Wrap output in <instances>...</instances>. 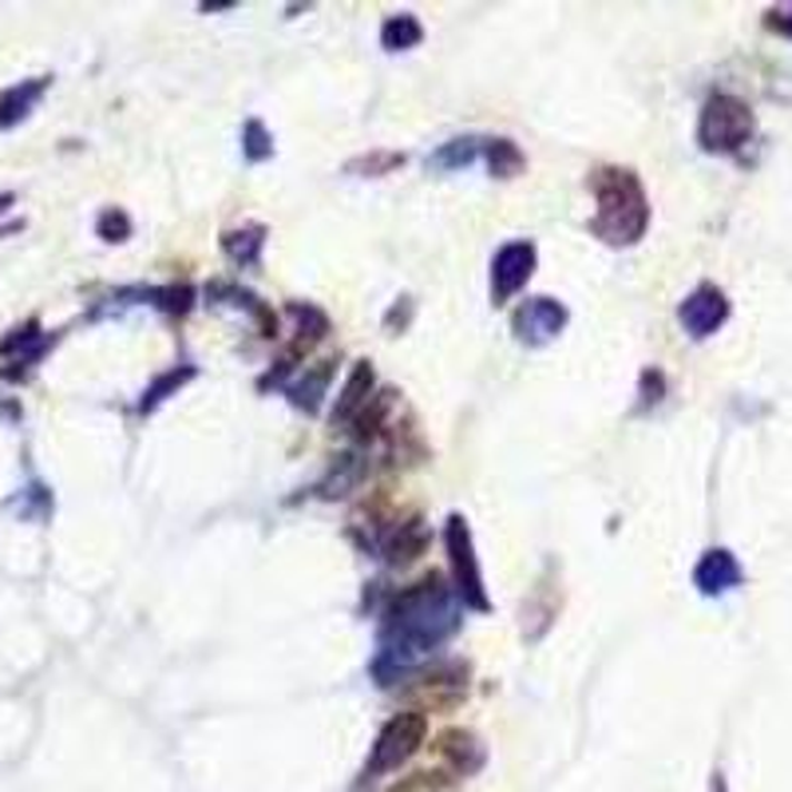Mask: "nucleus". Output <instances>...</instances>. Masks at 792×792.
<instances>
[{
    "mask_svg": "<svg viewBox=\"0 0 792 792\" xmlns=\"http://www.w3.org/2000/svg\"><path fill=\"white\" fill-rule=\"evenodd\" d=\"M455 630L452 594L440 579L409 587L389 611V634H384V658L389 654H424L429 646L444 642Z\"/></svg>",
    "mask_w": 792,
    "mask_h": 792,
    "instance_id": "1",
    "label": "nucleus"
},
{
    "mask_svg": "<svg viewBox=\"0 0 792 792\" xmlns=\"http://www.w3.org/2000/svg\"><path fill=\"white\" fill-rule=\"evenodd\" d=\"M594 194H599V214H594V234L622 247V242H638V234L646 230V194L634 171H599L594 174Z\"/></svg>",
    "mask_w": 792,
    "mask_h": 792,
    "instance_id": "2",
    "label": "nucleus"
},
{
    "mask_svg": "<svg viewBox=\"0 0 792 792\" xmlns=\"http://www.w3.org/2000/svg\"><path fill=\"white\" fill-rule=\"evenodd\" d=\"M424 718L420 713H397L389 725L381 729V738L373 745V756H369V773L381 776V773H392V769H401L420 745H424Z\"/></svg>",
    "mask_w": 792,
    "mask_h": 792,
    "instance_id": "3",
    "label": "nucleus"
},
{
    "mask_svg": "<svg viewBox=\"0 0 792 792\" xmlns=\"http://www.w3.org/2000/svg\"><path fill=\"white\" fill-rule=\"evenodd\" d=\"M749 131H753V116H749L745 103L729 100V96L710 100L702 116V143L710 151H733L738 143H745Z\"/></svg>",
    "mask_w": 792,
    "mask_h": 792,
    "instance_id": "4",
    "label": "nucleus"
},
{
    "mask_svg": "<svg viewBox=\"0 0 792 792\" xmlns=\"http://www.w3.org/2000/svg\"><path fill=\"white\" fill-rule=\"evenodd\" d=\"M448 551H452V567H455V583H460V594L464 602H472L475 611H488V594H483V579H480V563H475L472 551V531L460 515L448 520Z\"/></svg>",
    "mask_w": 792,
    "mask_h": 792,
    "instance_id": "5",
    "label": "nucleus"
},
{
    "mask_svg": "<svg viewBox=\"0 0 792 792\" xmlns=\"http://www.w3.org/2000/svg\"><path fill=\"white\" fill-rule=\"evenodd\" d=\"M531 273H535V247H531V242H508V247L495 254V265H492L495 301H508L511 293H520Z\"/></svg>",
    "mask_w": 792,
    "mask_h": 792,
    "instance_id": "6",
    "label": "nucleus"
},
{
    "mask_svg": "<svg viewBox=\"0 0 792 792\" xmlns=\"http://www.w3.org/2000/svg\"><path fill=\"white\" fill-rule=\"evenodd\" d=\"M563 325H567V310L559 305V301H551V298L528 301V305L515 313V333H520L523 341H531V345H543V341H551Z\"/></svg>",
    "mask_w": 792,
    "mask_h": 792,
    "instance_id": "7",
    "label": "nucleus"
},
{
    "mask_svg": "<svg viewBox=\"0 0 792 792\" xmlns=\"http://www.w3.org/2000/svg\"><path fill=\"white\" fill-rule=\"evenodd\" d=\"M725 313H729L725 298H721L713 285H702V290L682 305V325L690 329L693 338H705V333H713V329L725 321Z\"/></svg>",
    "mask_w": 792,
    "mask_h": 792,
    "instance_id": "8",
    "label": "nucleus"
},
{
    "mask_svg": "<svg viewBox=\"0 0 792 792\" xmlns=\"http://www.w3.org/2000/svg\"><path fill=\"white\" fill-rule=\"evenodd\" d=\"M738 563L725 555V551H710V555L702 559V567H698V587H702L705 594H718V591H729V587L738 583Z\"/></svg>",
    "mask_w": 792,
    "mask_h": 792,
    "instance_id": "9",
    "label": "nucleus"
},
{
    "mask_svg": "<svg viewBox=\"0 0 792 792\" xmlns=\"http://www.w3.org/2000/svg\"><path fill=\"white\" fill-rule=\"evenodd\" d=\"M44 88H48V80H32V83H24V88H12L9 96L0 100V128H9V123L24 119L28 108H32V100H37Z\"/></svg>",
    "mask_w": 792,
    "mask_h": 792,
    "instance_id": "10",
    "label": "nucleus"
},
{
    "mask_svg": "<svg viewBox=\"0 0 792 792\" xmlns=\"http://www.w3.org/2000/svg\"><path fill=\"white\" fill-rule=\"evenodd\" d=\"M369 389H373V369H369V364H357L353 377H349V384H345V392H341L338 412H333V417H341V420L353 417V412L364 404V397H369Z\"/></svg>",
    "mask_w": 792,
    "mask_h": 792,
    "instance_id": "11",
    "label": "nucleus"
},
{
    "mask_svg": "<svg viewBox=\"0 0 792 792\" xmlns=\"http://www.w3.org/2000/svg\"><path fill=\"white\" fill-rule=\"evenodd\" d=\"M420 37H424V28H420L412 17H392L389 24L381 28V40H384V48H392V52H401V48L420 44Z\"/></svg>",
    "mask_w": 792,
    "mask_h": 792,
    "instance_id": "12",
    "label": "nucleus"
},
{
    "mask_svg": "<svg viewBox=\"0 0 792 792\" xmlns=\"http://www.w3.org/2000/svg\"><path fill=\"white\" fill-rule=\"evenodd\" d=\"M488 163H492V171L500 174V179H511V174H520L523 156L511 139H495V143L488 147Z\"/></svg>",
    "mask_w": 792,
    "mask_h": 792,
    "instance_id": "13",
    "label": "nucleus"
},
{
    "mask_svg": "<svg viewBox=\"0 0 792 792\" xmlns=\"http://www.w3.org/2000/svg\"><path fill=\"white\" fill-rule=\"evenodd\" d=\"M227 250H230V258H238V262H258V250H262V227L230 230Z\"/></svg>",
    "mask_w": 792,
    "mask_h": 792,
    "instance_id": "14",
    "label": "nucleus"
},
{
    "mask_svg": "<svg viewBox=\"0 0 792 792\" xmlns=\"http://www.w3.org/2000/svg\"><path fill=\"white\" fill-rule=\"evenodd\" d=\"M475 159V143L472 139H455L448 151H440L437 156V167H460V163H472Z\"/></svg>",
    "mask_w": 792,
    "mask_h": 792,
    "instance_id": "15",
    "label": "nucleus"
},
{
    "mask_svg": "<svg viewBox=\"0 0 792 792\" xmlns=\"http://www.w3.org/2000/svg\"><path fill=\"white\" fill-rule=\"evenodd\" d=\"M100 234L108 238V242H123V234H128V214L108 210V214L100 219Z\"/></svg>",
    "mask_w": 792,
    "mask_h": 792,
    "instance_id": "16",
    "label": "nucleus"
},
{
    "mask_svg": "<svg viewBox=\"0 0 792 792\" xmlns=\"http://www.w3.org/2000/svg\"><path fill=\"white\" fill-rule=\"evenodd\" d=\"M270 151H273V147H270V139H265L262 123H250V128H247V156L258 163V159H265Z\"/></svg>",
    "mask_w": 792,
    "mask_h": 792,
    "instance_id": "17",
    "label": "nucleus"
},
{
    "mask_svg": "<svg viewBox=\"0 0 792 792\" xmlns=\"http://www.w3.org/2000/svg\"><path fill=\"white\" fill-rule=\"evenodd\" d=\"M187 377H191V369H187V373H171V377H163V381H159L156 389L147 392L143 409H156V404L163 401V392H167V389H174V384H182V381H187Z\"/></svg>",
    "mask_w": 792,
    "mask_h": 792,
    "instance_id": "18",
    "label": "nucleus"
}]
</instances>
